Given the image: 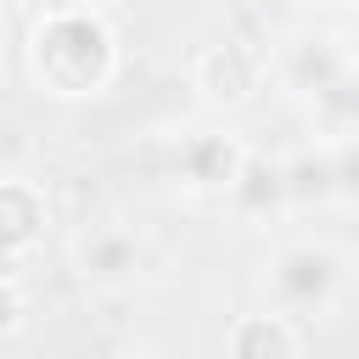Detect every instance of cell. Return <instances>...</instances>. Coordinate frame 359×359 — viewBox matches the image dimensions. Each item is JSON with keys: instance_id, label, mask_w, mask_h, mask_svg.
Instances as JSON below:
<instances>
[{"instance_id": "obj_1", "label": "cell", "mask_w": 359, "mask_h": 359, "mask_svg": "<svg viewBox=\"0 0 359 359\" xmlns=\"http://www.w3.org/2000/svg\"><path fill=\"white\" fill-rule=\"evenodd\" d=\"M22 73H28V84L39 95L84 107V101H101L118 84V73H123V39H118V28L95 6L62 0V6H45L28 22Z\"/></svg>"}, {"instance_id": "obj_2", "label": "cell", "mask_w": 359, "mask_h": 359, "mask_svg": "<svg viewBox=\"0 0 359 359\" xmlns=\"http://www.w3.org/2000/svg\"><path fill=\"white\" fill-rule=\"evenodd\" d=\"M342 292H348V264L320 236L280 241L269 252V264H264V309H280V314H292L303 325L331 320Z\"/></svg>"}, {"instance_id": "obj_3", "label": "cell", "mask_w": 359, "mask_h": 359, "mask_svg": "<svg viewBox=\"0 0 359 359\" xmlns=\"http://www.w3.org/2000/svg\"><path fill=\"white\" fill-rule=\"evenodd\" d=\"M269 90V45L247 34H224L191 56V95L208 112H247Z\"/></svg>"}, {"instance_id": "obj_4", "label": "cell", "mask_w": 359, "mask_h": 359, "mask_svg": "<svg viewBox=\"0 0 359 359\" xmlns=\"http://www.w3.org/2000/svg\"><path fill=\"white\" fill-rule=\"evenodd\" d=\"M247 135H236V129H224V123H196V129H185L180 140H174V151H168V174H174V185L185 191V196H196V202H224L230 196V185H236V174H241V163H247Z\"/></svg>"}, {"instance_id": "obj_5", "label": "cell", "mask_w": 359, "mask_h": 359, "mask_svg": "<svg viewBox=\"0 0 359 359\" xmlns=\"http://www.w3.org/2000/svg\"><path fill=\"white\" fill-rule=\"evenodd\" d=\"M348 62H359V56L348 50V39L337 28H297V34H286V39L269 45V84L286 90L292 101H309Z\"/></svg>"}, {"instance_id": "obj_6", "label": "cell", "mask_w": 359, "mask_h": 359, "mask_svg": "<svg viewBox=\"0 0 359 359\" xmlns=\"http://www.w3.org/2000/svg\"><path fill=\"white\" fill-rule=\"evenodd\" d=\"M73 269L95 292H129L140 280V269H146V236L135 224H123V219L90 224L73 241Z\"/></svg>"}, {"instance_id": "obj_7", "label": "cell", "mask_w": 359, "mask_h": 359, "mask_svg": "<svg viewBox=\"0 0 359 359\" xmlns=\"http://www.w3.org/2000/svg\"><path fill=\"white\" fill-rule=\"evenodd\" d=\"M50 196L28 174H0V264H28L45 247Z\"/></svg>"}, {"instance_id": "obj_8", "label": "cell", "mask_w": 359, "mask_h": 359, "mask_svg": "<svg viewBox=\"0 0 359 359\" xmlns=\"http://www.w3.org/2000/svg\"><path fill=\"white\" fill-rule=\"evenodd\" d=\"M224 208L241 219V224H252V230H264V224H275V219H286L292 208H286V180H280V157H269V151H247V163H241V174H236V185H230V196H224Z\"/></svg>"}, {"instance_id": "obj_9", "label": "cell", "mask_w": 359, "mask_h": 359, "mask_svg": "<svg viewBox=\"0 0 359 359\" xmlns=\"http://www.w3.org/2000/svg\"><path fill=\"white\" fill-rule=\"evenodd\" d=\"M224 348L236 359H297L309 348V325L280 314V309H258V314H241L224 331Z\"/></svg>"}, {"instance_id": "obj_10", "label": "cell", "mask_w": 359, "mask_h": 359, "mask_svg": "<svg viewBox=\"0 0 359 359\" xmlns=\"http://www.w3.org/2000/svg\"><path fill=\"white\" fill-rule=\"evenodd\" d=\"M280 180H286V208L292 213L331 208V146L320 135H309L303 146H292L280 157Z\"/></svg>"}, {"instance_id": "obj_11", "label": "cell", "mask_w": 359, "mask_h": 359, "mask_svg": "<svg viewBox=\"0 0 359 359\" xmlns=\"http://www.w3.org/2000/svg\"><path fill=\"white\" fill-rule=\"evenodd\" d=\"M303 118H309V135H320V140L353 135L359 129V62H348L325 90H314L303 101Z\"/></svg>"}, {"instance_id": "obj_12", "label": "cell", "mask_w": 359, "mask_h": 359, "mask_svg": "<svg viewBox=\"0 0 359 359\" xmlns=\"http://www.w3.org/2000/svg\"><path fill=\"white\" fill-rule=\"evenodd\" d=\"M34 320V297H28V280H22V264H0V348L17 342Z\"/></svg>"}, {"instance_id": "obj_13", "label": "cell", "mask_w": 359, "mask_h": 359, "mask_svg": "<svg viewBox=\"0 0 359 359\" xmlns=\"http://www.w3.org/2000/svg\"><path fill=\"white\" fill-rule=\"evenodd\" d=\"M325 146H331V202L359 213V129L353 135H337Z\"/></svg>"}, {"instance_id": "obj_14", "label": "cell", "mask_w": 359, "mask_h": 359, "mask_svg": "<svg viewBox=\"0 0 359 359\" xmlns=\"http://www.w3.org/2000/svg\"><path fill=\"white\" fill-rule=\"evenodd\" d=\"M320 6H337V11H359V0H320Z\"/></svg>"}, {"instance_id": "obj_15", "label": "cell", "mask_w": 359, "mask_h": 359, "mask_svg": "<svg viewBox=\"0 0 359 359\" xmlns=\"http://www.w3.org/2000/svg\"><path fill=\"white\" fill-rule=\"evenodd\" d=\"M286 6H320V0H286Z\"/></svg>"}, {"instance_id": "obj_16", "label": "cell", "mask_w": 359, "mask_h": 359, "mask_svg": "<svg viewBox=\"0 0 359 359\" xmlns=\"http://www.w3.org/2000/svg\"><path fill=\"white\" fill-rule=\"evenodd\" d=\"M353 292H359V269H353Z\"/></svg>"}]
</instances>
